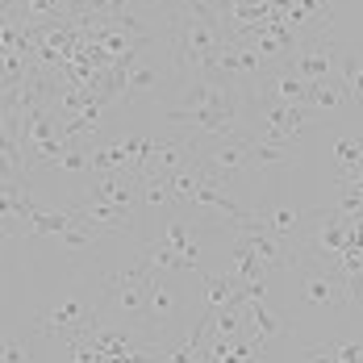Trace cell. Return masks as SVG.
Here are the masks:
<instances>
[{
    "mask_svg": "<svg viewBox=\"0 0 363 363\" xmlns=\"http://www.w3.org/2000/svg\"><path fill=\"white\" fill-rule=\"evenodd\" d=\"M225 38H230V30H225V17L218 13L213 0H196L167 17V67H172L176 88L209 75Z\"/></svg>",
    "mask_w": 363,
    "mask_h": 363,
    "instance_id": "obj_1",
    "label": "cell"
},
{
    "mask_svg": "<svg viewBox=\"0 0 363 363\" xmlns=\"http://www.w3.org/2000/svg\"><path fill=\"white\" fill-rule=\"evenodd\" d=\"M143 263L155 276H184V272H205L201 267V234L188 218H172L159 238L143 247Z\"/></svg>",
    "mask_w": 363,
    "mask_h": 363,
    "instance_id": "obj_2",
    "label": "cell"
},
{
    "mask_svg": "<svg viewBox=\"0 0 363 363\" xmlns=\"http://www.w3.org/2000/svg\"><path fill=\"white\" fill-rule=\"evenodd\" d=\"M192 163L213 176L218 184H230L251 172V134H221V138H196L192 134Z\"/></svg>",
    "mask_w": 363,
    "mask_h": 363,
    "instance_id": "obj_3",
    "label": "cell"
},
{
    "mask_svg": "<svg viewBox=\"0 0 363 363\" xmlns=\"http://www.w3.org/2000/svg\"><path fill=\"white\" fill-rule=\"evenodd\" d=\"M342 247H347V213H338L334 205H318L305 221L301 238H296V259L338 267Z\"/></svg>",
    "mask_w": 363,
    "mask_h": 363,
    "instance_id": "obj_4",
    "label": "cell"
},
{
    "mask_svg": "<svg viewBox=\"0 0 363 363\" xmlns=\"http://www.w3.org/2000/svg\"><path fill=\"white\" fill-rule=\"evenodd\" d=\"M342 55L347 50L334 38V30H326V34H305V38H296V46H292V55L284 59V67L296 72L301 79H309V84H318V79H334L338 75Z\"/></svg>",
    "mask_w": 363,
    "mask_h": 363,
    "instance_id": "obj_5",
    "label": "cell"
},
{
    "mask_svg": "<svg viewBox=\"0 0 363 363\" xmlns=\"http://www.w3.org/2000/svg\"><path fill=\"white\" fill-rule=\"evenodd\" d=\"M296 292L309 309H338V305H351V292H347V280L338 267H326V263H309V259H296Z\"/></svg>",
    "mask_w": 363,
    "mask_h": 363,
    "instance_id": "obj_6",
    "label": "cell"
},
{
    "mask_svg": "<svg viewBox=\"0 0 363 363\" xmlns=\"http://www.w3.org/2000/svg\"><path fill=\"white\" fill-rule=\"evenodd\" d=\"M150 284H155V272H150L143 259H138V263H134V267H125V272H105V284H101V289L117 301V309H121L125 318L143 322Z\"/></svg>",
    "mask_w": 363,
    "mask_h": 363,
    "instance_id": "obj_7",
    "label": "cell"
},
{
    "mask_svg": "<svg viewBox=\"0 0 363 363\" xmlns=\"http://www.w3.org/2000/svg\"><path fill=\"white\" fill-rule=\"evenodd\" d=\"M34 330L38 334H46V338H63V342H72V338H79V334L96 330V305L84 301V296H67L63 305L46 309L42 322H38Z\"/></svg>",
    "mask_w": 363,
    "mask_h": 363,
    "instance_id": "obj_8",
    "label": "cell"
},
{
    "mask_svg": "<svg viewBox=\"0 0 363 363\" xmlns=\"http://www.w3.org/2000/svg\"><path fill=\"white\" fill-rule=\"evenodd\" d=\"M134 213H138V209H121V205L96 201V196L72 205V218L79 221L84 230H92L96 238H101V234H134Z\"/></svg>",
    "mask_w": 363,
    "mask_h": 363,
    "instance_id": "obj_9",
    "label": "cell"
},
{
    "mask_svg": "<svg viewBox=\"0 0 363 363\" xmlns=\"http://www.w3.org/2000/svg\"><path fill=\"white\" fill-rule=\"evenodd\" d=\"M180 305H184V292L172 284V280H163V276H155V284H150V296H146V313L138 326L146 334H159V330H167L176 318H180Z\"/></svg>",
    "mask_w": 363,
    "mask_h": 363,
    "instance_id": "obj_10",
    "label": "cell"
},
{
    "mask_svg": "<svg viewBox=\"0 0 363 363\" xmlns=\"http://www.w3.org/2000/svg\"><path fill=\"white\" fill-rule=\"evenodd\" d=\"M155 96H163V67L138 55L121 75V101H155Z\"/></svg>",
    "mask_w": 363,
    "mask_h": 363,
    "instance_id": "obj_11",
    "label": "cell"
},
{
    "mask_svg": "<svg viewBox=\"0 0 363 363\" xmlns=\"http://www.w3.org/2000/svg\"><path fill=\"white\" fill-rule=\"evenodd\" d=\"M96 201H109L121 209H138L143 205V192H138V172H101L92 176V192Z\"/></svg>",
    "mask_w": 363,
    "mask_h": 363,
    "instance_id": "obj_12",
    "label": "cell"
},
{
    "mask_svg": "<svg viewBox=\"0 0 363 363\" xmlns=\"http://www.w3.org/2000/svg\"><path fill=\"white\" fill-rule=\"evenodd\" d=\"M313 209H292V205H272V209H263L259 213V225L267 230V234H276L280 242H296L301 238V230H305V221H309Z\"/></svg>",
    "mask_w": 363,
    "mask_h": 363,
    "instance_id": "obj_13",
    "label": "cell"
},
{
    "mask_svg": "<svg viewBox=\"0 0 363 363\" xmlns=\"http://www.w3.org/2000/svg\"><path fill=\"white\" fill-rule=\"evenodd\" d=\"M247 326H251V338L267 351L276 338H284V330H289V322L267 305V301H247Z\"/></svg>",
    "mask_w": 363,
    "mask_h": 363,
    "instance_id": "obj_14",
    "label": "cell"
},
{
    "mask_svg": "<svg viewBox=\"0 0 363 363\" xmlns=\"http://www.w3.org/2000/svg\"><path fill=\"white\" fill-rule=\"evenodd\" d=\"M209 330H213V322H209V313L196 322V330L184 338L176 351H167V355H159V363H209V347H205V338H209Z\"/></svg>",
    "mask_w": 363,
    "mask_h": 363,
    "instance_id": "obj_15",
    "label": "cell"
},
{
    "mask_svg": "<svg viewBox=\"0 0 363 363\" xmlns=\"http://www.w3.org/2000/svg\"><path fill=\"white\" fill-rule=\"evenodd\" d=\"M263 355V347L255 338H218L209 347V363H255Z\"/></svg>",
    "mask_w": 363,
    "mask_h": 363,
    "instance_id": "obj_16",
    "label": "cell"
},
{
    "mask_svg": "<svg viewBox=\"0 0 363 363\" xmlns=\"http://www.w3.org/2000/svg\"><path fill=\"white\" fill-rule=\"evenodd\" d=\"M201 280H205V313H213V309H221V305H230V301L242 292V284H238L230 272H201Z\"/></svg>",
    "mask_w": 363,
    "mask_h": 363,
    "instance_id": "obj_17",
    "label": "cell"
},
{
    "mask_svg": "<svg viewBox=\"0 0 363 363\" xmlns=\"http://www.w3.org/2000/svg\"><path fill=\"white\" fill-rule=\"evenodd\" d=\"M334 209L347 213V218L355 209H363V172H342L334 180Z\"/></svg>",
    "mask_w": 363,
    "mask_h": 363,
    "instance_id": "obj_18",
    "label": "cell"
},
{
    "mask_svg": "<svg viewBox=\"0 0 363 363\" xmlns=\"http://www.w3.org/2000/svg\"><path fill=\"white\" fill-rule=\"evenodd\" d=\"M138 192H143L146 209H163V205H176V192H172V180L159 176V172H146L138 176Z\"/></svg>",
    "mask_w": 363,
    "mask_h": 363,
    "instance_id": "obj_19",
    "label": "cell"
},
{
    "mask_svg": "<svg viewBox=\"0 0 363 363\" xmlns=\"http://www.w3.org/2000/svg\"><path fill=\"white\" fill-rule=\"evenodd\" d=\"M342 101H351L347 96V88H342V79L334 75V79H318L313 84V92H309V109L322 113V109H338Z\"/></svg>",
    "mask_w": 363,
    "mask_h": 363,
    "instance_id": "obj_20",
    "label": "cell"
},
{
    "mask_svg": "<svg viewBox=\"0 0 363 363\" xmlns=\"http://www.w3.org/2000/svg\"><path fill=\"white\" fill-rule=\"evenodd\" d=\"M338 79H342V88H347V96L363 105V63L355 55H342V63H338Z\"/></svg>",
    "mask_w": 363,
    "mask_h": 363,
    "instance_id": "obj_21",
    "label": "cell"
},
{
    "mask_svg": "<svg viewBox=\"0 0 363 363\" xmlns=\"http://www.w3.org/2000/svg\"><path fill=\"white\" fill-rule=\"evenodd\" d=\"M334 159L347 167V172H363V138L359 134H342L334 143Z\"/></svg>",
    "mask_w": 363,
    "mask_h": 363,
    "instance_id": "obj_22",
    "label": "cell"
},
{
    "mask_svg": "<svg viewBox=\"0 0 363 363\" xmlns=\"http://www.w3.org/2000/svg\"><path fill=\"white\" fill-rule=\"evenodd\" d=\"M0 363H34V355H30V347H26L17 334H4V342H0Z\"/></svg>",
    "mask_w": 363,
    "mask_h": 363,
    "instance_id": "obj_23",
    "label": "cell"
},
{
    "mask_svg": "<svg viewBox=\"0 0 363 363\" xmlns=\"http://www.w3.org/2000/svg\"><path fill=\"white\" fill-rule=\"evenodd\" d=\"M0 342H4V334H0Z\"/></svg>",
    "mask_w": 363,
    "mask_h": 363,
    "instance_id": "obj_24",
    "label": "cell"
}]
</instances>
